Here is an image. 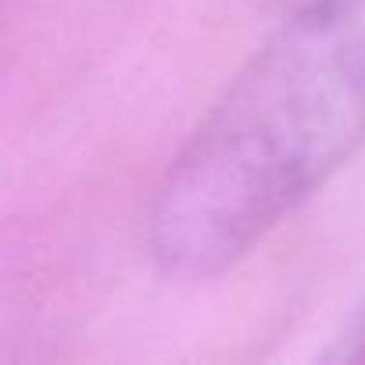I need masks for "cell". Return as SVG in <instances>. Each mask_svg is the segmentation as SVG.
Listing matches in <instances>:
<instances>
[{
  "mask_svg": "<svg viewBox=\"0 0 365 365\" xmlns=\"http://www.w3.org/2000/svg\"><path fill=\"white\" fill-rule=\"evenodd\" d=\"M365 147V0H301L168 158L150 258L215 279L262 247Z\"/></svg>",
  "mask_w": 365,
  "mask_h": 365,
  "instance_id": "obj_1",
  "label": "cell"
}]
</instances>
